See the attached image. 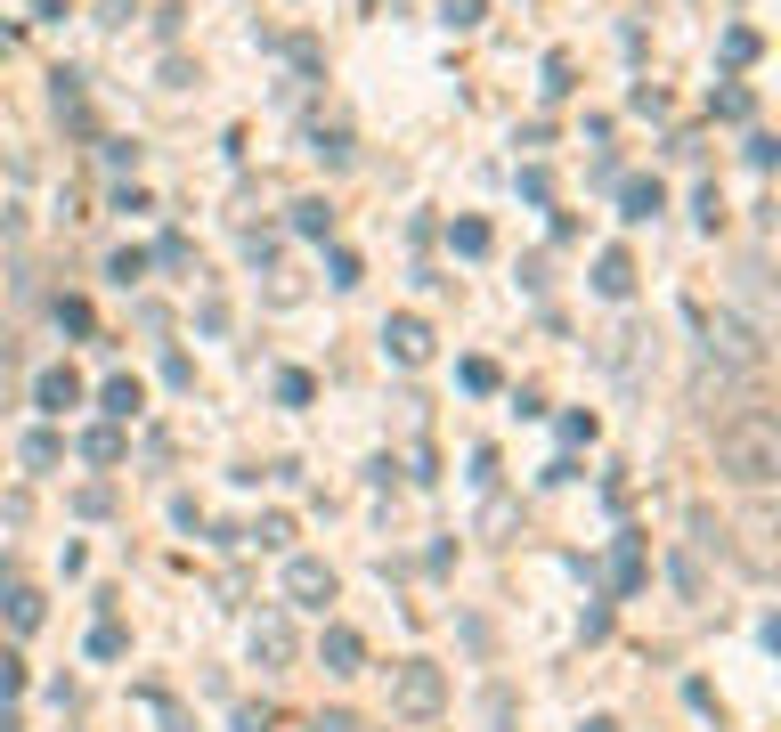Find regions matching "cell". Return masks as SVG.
I'll use <instances>...</instances> for the list:
<instances>
[{"mask_svg":"<svg viewBox=\"0 0 781 732\" xmlns=\"http://www.w3.org/2000/svg\"><path fill=\"white\" fill-rule=\"evenodd\" d=\"M627 212H635V220L659 212V179H635V188H627Z\"/></svg>","mask_w":781,"mask_h":732,"instance_id":"1","label":"cell"},{"mask_svg":"<svg viewBox=\"0 0 781 732\" xmlns=\"http://www.w3.org/2000/svg\"><path fill=\"white\" fill-rule=\"evenodd\" d=\"M391 342H399V358H424V326H415V318H399Z\"/></svg>","mask_w":781,"mask_h":732,"instance_id":"2","label":"cell"}]
</instances>
